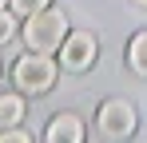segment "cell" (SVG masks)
I'll list each match as a JSON object with an SVG mask.
<instances>
[{"label":"cell","instance_id":"obj_10","mask_svg":"<svg viewBox=\"0 0 147 143\" xmlns=\"http://www.w3.org/2000/svg\"><path fill=\"white\" fill-rule=\"evenodd\" d=\"M0 143H32V135L16 123V127H4V131H0Z\"/></svg>","mask_w":147,"mask_h":143},{"label":"cell","instance_id":"obj_11","mask_svg":"<svg viewBox=\"0 0 147 143\" xmlns=\"http://www.w3.org/2000/svg\"><path fill=\"white\" fill-rule=\"evenodd\" d=\"M135 4H139V8H147V0H135Z\"/></svg>","mask_w":147,"mask_h":143},{"label":"cell","instance_id":"obj_8","mask_svg":"<svg viewBox=\"0 0 147 143\" xmlns=\"http://www.w3.org/2000/svg\"><path fill=\"white\" fill-rule=\"evenodd\" d=\"M52 0H8V8H12V12H16V16H36V12H44V8H48Z\"/></svg>","mask_w":147,"mask_h":143},{"label":"cell","instance_id":"obj_2","mask_svg":"<svg viewBox=\"0 0 147 143\" xmlns=\"http://www.w3.org/2000/svg\"><path fill=\"white\" fill-rule=\"evenodd\" d=\"M56 60H52L48 52H24L20 60H16V68H12V80H16V88L28 95H44L52 92V84H56Z\"/></svg>","mask_w":147,"mask_h":143},{"label":"cell","instance_id":"obj_9","mask_svg":"<svg viewBox=\"0 0 147 143\" xmlns=\"http://www.w3.org/2000/svg\"><path fill=\"white\" fill-rule=\"evenodd\" d=\"M12 36H16V12L4 4V8H0V44H8Z\"/></svg>","mask_w":147,"mask_h":143},{"label":"cell","instance_id":"obj_5","mask_svg":"<svg viewBox=\"0 0 147 143\" xmlns=\"http://www.w3.org/2000/svg\"><path fill=\"white\" fill-rule=\"evenodd\" d=\"M44 139L48 143H80L84 139V119L72 115V111H60V115L44 127Z\"/></svg>","mask_w":147,"mask_h":143},{"label":"cell","instance_id":"obj_12","mask_svg":"<svg viewBox=\"0 0 147 143\" xmlns=\"http://www.w3.org/2000/svg\"><path fill=\"white\" fill-rule=\"evenodd\" d=\"M4 4H8V0H0V8H4Z\"/></svg>","mask_w":147,"mask_h":143},{"label":"cell","instance_id":"obj_3","mask_svg":"<svg viewBox=\"0 0 147 143\" xmlns=\"http://www.w3.org/2000/svg\"><path fill=\"white\" fill-rule=\"evenodd\" d=\"M135 107L127 103V99H103L99 103V115H96V127L103 139H127L131 131H135Z\"/></svg>","mask_w":147,"mask_h":143},{"label":"cell","instance_id":"obj_1","mask_svg":"<svg viewBox=\"0 0 147 143\" xmlns=\"http://www.w3.org/2000/svg\"><path fill=\"white\" fill-rule=\"evenodd\" d=\"M72 28H68V16L60 12V8H44V12H36V16H28L24 24V44L32 48V52H60V44H64V36H68Z\"/></svg>","mask_w":147,"mask_h":143},{"label":"cell","instance_id":"obj_6","mask_svg":"<svg viewBox=\"0 0 147 143\" xmlns=\"http://www.w3.org/2000/svg\"><path fill=\"white\" fill-rule=\"evenodd\" d=\"M127 64H131L135 76H143V80H147V28L131 36V44H127Z\"/></svg>","mask_w":147,"mask_h":143},{"label":"cell","instance_id":"obj_4","mask_svg":"<svg viewBox=\"0 0 147 143\" xmlns=\"http://www.w3.org/2000/svg\"><path fill=\"white\" fill-rule=\"evenodd\" d=\"M99 56V40L92 32H68L64 44H60V68L68 72H88Z\"/></svg>","mask_w":147,"mask_h":143},{"label":"cell","instance_id":"obj_7","mask_svg":"<svg viewBox=\"0 0 147 143\" xmlns=\"http://www.w3.org/2000/svg\"><path fill=\"white\" fill-rule=\"evenodd\" d=\"M24 99H20V95H0V131H4V127H16V123H20V119H24Z\"/></svg>","mask_w":147,"mask_h":143}]
</instances>
